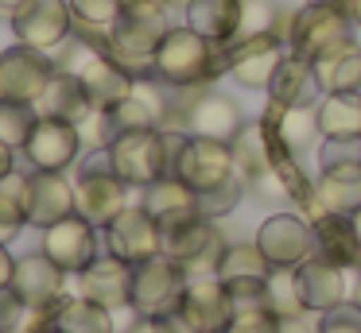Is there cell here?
Returning a JSON list of instances; mask_svg holds the SVG:
<instances>
[{
    "mask_svg": "<svg viewBox=\"0 0 361 333\" xmlns=\"http://www.w3.org/2000/svg\"><path fill=\"white\" fill-rule=\"evenodd\" d=\"M218 70H226V43H214L183 23V27L164 31L152 77L159 85H171V89H195V85L210 82Z\"/></svg>",
    "mask_w": 361,
    "mask_h": 333,
    "instance_id": "1",
    "label": "cell"
},
{
    "mask_svg": "<svg viewBox=\"0 0 361 333\" xmlns=\"http://www.w3.org/2000/svg\"><path fill=\"white\" fill-rule=\"evenodd\" d=\"M353 20L342 4H303L288 23V54L307 62L334 58L338 51L353 46Z\"/></svg>",
    "mask_w": 361,
    "mask_h": 333,
    "instance_id": "2",
    "label": "cell"
},
{
    "mask_svg": "<svg viewBox=\"0 0 361 333\" xmlns=\"http://www.w3.org/2000/svg\"><path fill=\"white\" fill-rule=\"evenodd\" d=\"M109 167L128 186H152L156 178L171 175V144L164 128H128L109 139Z\"/></svg>",
    "mask_w": 361,
    "mask_h": 333,
    "instance_id": "3",
    "label": "cell"
},
{
    "mask_svg": "<svg viewBox=\"0 0 361 333\" xmlns=\"http://www.w3.org/2000/svg\"><path fill=\"white\" fill-rule=\"evenodd\" d=\"M164 229V256H171L190 279L195 275H218L221 256H226V237L221 229L202 213L179 217L171 225H159Z\"/></svg>",
    "mask_w": 361,
    "mask_h": 333,
    "instance_id": "4",
    "label": "cell"
},
{
    "mask_svg": "<svg viewBox=\"0 0 361 333\" xmlns=\"http://www.w3.org/2000/svg\"><path fill=\"white\" fill-rule=\"evenodd\" d=\"M190 275L171 260V256H152V260L136 263L133 268V310L144 322H164L175 318L183 306Z\"/></svg>",
    "mask_w": 361,
    "mask_h": 333,
    "instance_id": "5",
    "label": "cell"
},
{
    "mask_svg": "<svg viewBox=\"0 0 361 333\" xmlns=\"http://www.w3.org/2000/svg\"><path fill=\"white\" fill-rule=\"evenodd\" d=\"M55 66L71 70L74 77L82 82V89H86L90 105L102 108V113H109L117 101H125L128 93H133L136 77L128 74L125 66H121L117 58H109L105 51H97V46H90L86 39H82L78 46H74V54L66 62H55Z\"/></svg>",
    "mask_w": 361,
    "mask_h": 333,
    "instance_id": "6",
    "label": "cell"
},
{
    "mask_svg": "<svg viewBox=\"0 0 361 333\" xmlns=\"http://www.w3.org/2000/svg\"><path fill=\"white\" fill-rule=\"evenodd\" d=\"M74 201H78V213L90 225L105 229L121 209H128V182H121L109 167V147L94 155L90 167H82L78 182H74Z\"/></svg>",
    "mask_w": 361,
    "mask_h": 333,
    "instance_id": "7",
    "label": "cell"
},
{
    "mask_svg": "<svg viewBox=\"0 0 361 333\" xmlns=\"http://www.w3.org/2000/svg\"><path fill=\"white\" fill-rule=\"evenodd\" d=\"M288 58V39L276 31H260V35L233 39L226 46V70L233 74V82H241L245 89H264L272 85L280 62Z\"/></svg>",
    "mask_w": 361,
    "mask_h": 333,
    "instance_id": "8",
    "label": "cell"
},
{
    "mask_svg": "<svg viewBox=\"0 0 361 333\" xmlns=\"http://www.w3.org/2000/svg\"><path fill=\"white\" fill-rule=\"evenodd\" d=\"M164 31H167L164 15H133V12H125L109 27V58H117L133 77L152 74Z\"/></svg>",
    "mask_w": 361,
    "mask_h": 333,
    "instance_id": "9",
    "label": "cell"
},
{
    "mask_svg": "<svg viewBox=\"0 0 361 333\" xmlns=\"http://www.w3.org/2000/svg\"><path fill=\"white\" fill-rule=\"evenodd\" d=\"M171 175H179L195 194H210L214 186L229 182L237 175L233 170V151L221 139H206V136H187L171 163Z\"/></svg>",
    "mask_w": 361,
    "mask_h": 333,
    "instance_id": "10",
    "label": "cell"
},
{
    "mask_svg": "<svg viewBox=\"0 0 361 333\" xmlns=\"http://www.w3.org/2000/svg\"><path fill=\"white\" fill-rule=\"evenodd\" d=\"M105 248L125 263H144L164 252V229L144 206H128L105 225Z\"/></svg>",
    "mask_w": 361,
    "mask_h": 333,
    "instance_id": "11",
    "label": "cell"
},
{
    "mask_svg": "<svg viewBox=\"0 0 361 333\" xmlns=\"http://www.w3.org/2000/svg\"><path fill=\"white\" fill-rule=\"evenodd\" d=\"M12 31L24 46L51 51L74 35V8L71 0H24L12 12Z\"/></svg>",
    "mask_w": 361,
    "mask_h": 333,
    "instance_id": "12",
    "label": "cell"
},
{
    "mask_svg": "<svg viewBox=\"0 0 361 333\" xmlns=\"http://www.w3.org/2000/svg\"><path fill=\"white\" fill-rule=\"evenodd\" d=\"M268 275H272V263L260 252L257 240H249V244H229L226 256H221V268H218V279L233 294V306H264Z\"/></svg>",
    "mask_w": 361,
    "mask_h": 333,
    "instance_id": "13",
    "label": "cell"
},
{
    "mask_svg": "<svg viewBox=\"0 0 361 333\" xmlns=\"http://www.w3.org/2000/svg\"><path fill=\"white\" fill-rule=\"evenodd\" d=\"M55 70H59L55 62L35 46H24V43L8 46V51H0V97L35 105L43 97V89L51 85Z\"/></svg>",
    "mask_w": 361,
    "mask_h": 333,
    "instance_id": "14",
    "label": "cell"
},
{
    "mask_svg": "<svg viewBox=\"0 0 361 333\" xmlns=\"http://www.w3.org/2000/svg\"><path fill=\"white\" fill-rule=\"evenodd\" d=\"M233 294L226 291L218 275H195L183 294L179 322L190 333H226V325L233 322Z\"/></svg>",
    "mask_w": 361,
    "mask_h": 333,
    "instance_id": "15",
    "label": "cell"
},
{
    "mask_svg": "<svg viewBox=\"0 0 361 333\" xmlns=\"http://www.w3.org/2000/svg\"><path fill=\"white\" fill-rule=\"evenodd\" d=\"M63 283H66V271L39 248V252L16 260L8 291L24 310H55L63 302Z\"/></svg>",
    "mask_w": 361,
    "mask_h": 333,
    "instance_id": "16",
    "label": "cell"
},
{
    "mask_svg": "<svg viewBox=\"0 0 361 333\" xmlns=\"http://www.w3.org/2000/svg\"><path fill=\"white\" fill-rule=\"evenodd\" d=\"M257 244L272 268H299L314 252V225L299 213H272L257 229Z\"/></svg>",
    "mask_w": 361,
    "mask_h": 333,
    "instance_id": "17",
    "label": "cell"
},
{
    "mask_svg": "<svg viewBox=\"0 0 361 333\" xmlns=\"http://www.w3.org/2000/svg\"><path fill=\"white\" fill-rule=\"evenodd\" d=\"M43 252L66 271L78 275L97 260V225H90L82 213H71L63 221H55L51 229H43Z\"/></svg>",
    "mask_w": 361,
    "mask_h": 333,
    "instance_id": "18",
    "label": "cell"
},
{
    "mask_svg": "<svg viewBox=\"0 0 361 333\" xmlns=\"http://www.w3.org/2000/svg\"><path fill=\"white\" fill-rule=\"evenodd\" d=\"M82 151V132L78 124L59 120V116H39L24 155L35 170H66Z\"/></svg>",
    "mask_w": 361,
    "mask_h": 333,
    "instance_id": "19",
    "label": "cell"
},
{
    "mask_svg": "<svg viewBox=\"0 0 361 333\" xmlns=\"http://www.w3.org/2000/svg\"><path fill=\"white\" fill-rule=\"evenodd\" d=\"M24 206H27V225H35V229H51L55 221L78 213L74 186L66 182L63 170H35V175H27Z\"/></svg>",
    "mask_w": 361,
    "mask_h": 333,
    "instance_id": "20",
    "label": "cell"
},
{
    "mask_svg": "<svg viewBox=\"0 0 361 333\" xmlns=\"http://www.w3.org/2000/svg\"><path fill=\"white\" fill-rule=\"evenodd\" d=\"M78 294L105 310L133 306V263L117 256H97L86 271H78Z\"/></svg>",
    "mask_w": 361,
    "mask_h": 333,
    "instance_id": "21",
    "label": "cell"
},
{
    "mask_svg": "<svg viewBox=\"0 0 361 333\" xmlns=\"http://www.w3.org/2000/svg\"><path fill=\"white\" fill-rule=\"evenodd\" d=\"M183 124H187V136H206V139H221V144H229V139L241 132L245 116H241V105H237L233 97L206 89L183 108Z\"/></svg>",
    "mask_w": 361,
    "mask_h": 333,
    "instance_id": "22",
    "label": "cell"
},
{
    "mask_svg": "<svg viewBox=\"0 0 361 333\" xmlns=\"http://www.w3.org/2000/svg\"><path fill=\"white\" fill-rule=\"evenodd\" d=\"M295 279H299L303 306L311 310V314H326V310H334L345 302V271H342V263L326 260V256L311 252L295 268Z\"/></svg>",
    "mask_w": 361,
    "mask_h": 333,
    "instance_id": "23",
    "label": "cell"
},
{
    "mask_svg": "<svg viewBox=\"0 0 361 333\" xmlns=\"http://www.w3.org/2000/svg\"><path fill=\"white\" fill-rule=\"evenodd\" d=\"M233 151V170L245 186H257L268 170L276 167V144H272V128L268 120H245L241 132L229 139Z\"/></svg>",
    "mask_w": 361,
    "mask_h": 333,
    "instance_id": "24",
    "label": "cell"
},
{
    "mask_svg": "<svg viewBox=\"0 0 361 333\" xmlns=\"http://www.w3.org/2000/svg\"><path fill=\"white\" fill-rule=\"evenodd\" d=\"M311 201L319 213H338V217H353L361 209V163L350 167H326L314 178Z\"/></svg>",
    "mask_w": 361,
    "mask_h": 333,
    "instance_id": "25",
    "label": "cell"
},
{
    "mask_svg": "<svg viewBox=\"0 0 361 333\" xmlns=\"http://www.w3.org/2000/svg\"><path fill=\"white\" fill-rule=\"evenodd\" d=\"M268 128H272V144L280 147L288 159H303L314 144H319V116H314V105H295V108H280L272 105V116H268Z\"/></svg>",
    "mask_w": 361,
    "mask_h": 333,
    "instance_id": "26",
    "label": "cell"
},
{
    "mask_svg": "<svg viewBox=\"0 0 361 333\" xmlns=\"http://www.w3.org/2000/svg\"><path fill=\"white\" fill-rule=\"evenodd\" d=\"M319 93H322V82H319V74H314V62L295 58V54H288V58L280 62L272 85H268V101L280 105V108L319 105Z\"/></svg>",
    "mask_w": 361,
    "mask_h": 333,
    "instance_id": "27",
    "label": "cell"
},
{
    "mask_svg": "<svg viewBox=\"0 0 361 333\" xmlns=\"http://www.w3.org/2000/svg\"><path fill=\"white\" fill-rule=\"evenodd\" d=\"M35 108H39V116H59V120H71V124H86L90 116L97 113V108L90 105L86 89H82V82L63 66L55 70V77H51V85L43 89V97L35 101Z\"/></svg>",
    "mask_w": 361,
    "mask_h": 333,
    "instance_id": "28",
    "label": "cell"
},
{
    "mask_svg": "<svg viewBox=\"0 0 361 333\" xmlns=\"http://www.w3.org/2000/svg\"><path fill=\"white\" fill-rule=\"evenodd\" d=\"M140 206L148 209L159 225H171V221H179V217L202 213V209H198V194L190 190L179 175H164V178H156L152 186H144Z\"/></svg>",
    "mask_w": 361,
    "mask_h": 333,
    "instance_id": "29",
    "label": "cell"
},
{
    "mask_svg": "<svg viewBox=\"0 0 361 333\" xmlns=\"http://www.w3.org/2000/svg\"><path fill=\"white\" fill-rule=\"evenodd\" d=\"M183 12H187V27L214 43L229 46L241 31V0H190Z\"/></svg>",
    "mask_w": 361,
    "mask_h": 333,
    "instance_id": "30",
    "label": "cell"
},
{
    "mask_svg": "<svg viewBox=\"0 0 361 333\" xmlns=\"http://www.w3.org/2000/svg\"><path fill=\"white\" fill-rule=\"evenodd\" d=\"M105 116H109V124H113V136H117V132H128V128H159V120H164V97H159L156 85L136 77L133 93H128L125 101H117Z\"/></svg>",
    "mask_w": 361,
    "mask_h": 333,
    "instance_id": "31",
    "label": "cell"
},
{
    "mask_svg": "<svg viewBox=\"0 0 361 333\" xmlns=\"http://www.w3.org/2000/svg\"><path fill=\"white\" fill-rule=\"evenodd\" d=\"M314 252L326 256V260L350 263L361 260V244H357V232H353L350 217H338V213H319V225H314Z\"/></svg>",
    "mask_w": 361,
    "mask_h": 333,
    "instance_id": "32",
    "label": "cell"
},
{
    "mask_svg": "<svg viewBox=\"0 0 361 333\" xmlns=\"http://www.w3.org/2000/svg\"><path fill=\"white\" fill-rule=\"evenodd\" d=\"M319 132L326 136H361V93H322L319 105Z\"/></svg>",
    "mask_w": 361,
    "mask_h": 333,
    "instance_id": "33",
    "label": "cell"
},
{
    "mask_svg": "<svg viewBox=\"0 0 361 333\" xmlns=\"http://www.w3.org/2000/svg\"><path fill=\"white\" fill-rule=\"evenodd\" d=\"M51 325L63 333H113V310L97 306L90 299H63L51 314Z\"/></svg>",
    "mask_w": 361,
    "mask_h": 333,
    "instance_id": "34",
    "label": "cell"
},
{
    "mask_svg": "<svg viewBox=\"0 0 361 333\" xmlns=\"http://www.w3.org/2000/svg\"><path fill=\"white\" fill-rule=\"evenodd\" d=\"M314 74L322 82V93H361V46H345L334 58L314 62Z\"/></svg>",
    "mask_w": 361,
    "mask_h": 333,
    "instance_id": "35",
    "label": "cell"
},
{
    "mask_svg": "<svg viewBox=\"0 0 361 333\" xmlns=\"http://www.w3.org/2000/svg\"><path fill=\"white\" fill-rule=\"evenodd\" d=\"M24 194H27V178L24 175L12 170L8 178H0V244H8V240L27 225Z\"/></svg>",
    "mask_w": 361,
    "mask_h": 333,
    "instance_id": "36",
    "label": "cell"
},
{
    "mask_svg": "<svg viewBox=\"0 0 361 333\" xmlns=\"http://www.w3.org/2000/svg\"><path fill=\"white\" fill-rule=\"evenodd\" d=\"M35 124H39V108L35 105L0 97V139H4L12 151H24L32 132H35Z\"/></svg>",
    "mask_w": 361,
    "mask_h": 333,
    "instance_id": "37",
    "label": "cell"
},
{
    "mask_svg": "<svg viewBox=\"0 0 361 333\" xmlns=\"http://www.w3.org/2000/svg\"><path fill=\"white\" fill-rule=\"evenodd\" d=\"M264 306L272 310L276 318H288V314H303V294H299V279L295 268H272L268 275V291H264Z\"/></svg>",
    "mask_w": 361,
    "mask_h": 333,
    "instance_id": "38",
    "label": "cell"
},
{
    "mask_svg": "<svg viewBox=\"0 0 361 333\" xmlns=\"http://www.w3.org/2000/svg\"><path fill=\"white\" fill-rule=\"evenodd\" d=\"M71 8H74V23L97 31H109L125 15V0H71Z\"/></svg>",
    "mask_w": 361,
    "mask_h": 333,
    "instance_id": "39",
    "label": "cell"
},
{
    "mask_svg": "<svg viewBox=\"0 0 361 333\" xmlns=\"http://www.w3.org/2000/svg\"><path fill=\"white\" fill-rule=\"evenodd\" d=\"M241 194H245V182L233 175L229 182L214 186L210 194H198V209H202V217H210V221H218V217L233 213V209H237V201H241Z\"/></svg>",
    "mask_w": 361,
    "mask_h": 333,
    "instance_id": "40",
    "label": "cell"
},
{
    "mask_svg": "<svg viewBox=\"0 0 361 333\" xmlns=\"http://www.w3.org/2000/svg\"><path fill=\"white\" fill-rule=\"evenodd\" d=\"M361 163V136H326L319 144V170Z\"/></svg>",
    "mask_w": 361,
    "mask_h": 333,
    "instance_id": "41",
    "label": "cell"
},
{
    "mask_svg": "<svg viewBox=\"0 0 361 333\" xmlns=\"http://www.w3.org/2000/svg\"><path fill=\"white\" fill-rule=\"evenodd\" d=\"M276 325H280V318L268 306H237L226 333H276Z\"/></svg>",
    "mask_w": 361,
    "mask_h": 333,
    "instance_id": "42",
    "label": "cell"
},
{
    "mask_svg": "<svg viewBox=\"0 0 361 333\" xmlns=\"http://www.w3.org/2000/svg\"><path fill=\"white\" fill-rule=\"evenodd\" d=\"M260 31H276L272 0H241V31H237V39L260 35Z\"/></svg>",
    "mask_w": 361,
    "mask_h": 333,
    "instance_id": "43",
    "label": "cell"
},
{
    "mask_svg": "<svg viewBox=\"0 0 361 333\" xmlns=\"http://www.w3.org/2000/svg\"><path fill=\"white\" fill-rule=\"evenodd\" d=\"M319 333H361V306L357 302H342V306L326 310L319 322Z\"/></svg>",
    "mask_w": 361,
    "mask_h": 333,
    "instance_id": "44",
    "label": "cell"
},
{
    "mask_svg": "<svg viewBox=\"0 0 361 333\" xmlns=\"http://www.w3.org/2000/svg\"><path fill=\"white\" fill-rule=\"evenodd\" d=\"M276 333H319V325L311 322V310H303V314H288V318H280Z\"/></svg>",
    "mask_w": 361,
    "mask_h": 333,
    "instance_id": "45",
    "label": "cell"
},
{
    "mask_svg": "<svg viewBox=\"0 0 361 333\" xmlns=\"http://www.w3.org/2000/svg\"><path fill=\"white\" fill-rule=\"evenodd\" d=\"M125 12H133V15H164L167 0H125Z\"/></svg>",
    "mask_w": 361,
    "mask_h": 333,
    "instance_id": "46",
    "label": "cell"
},
{
    "mask_svg": "<svg viewBox=\"0 0 361 333\" xmlns=\"http://www.w3.org/2000/svg\"><path fill=\"white\" fill-rule=\"evenodd\" d=\"M12 271H16V260H12L8 244H0V294L12 287Z\"/></svg>",
    "mask_w": 361,
    "mask_h": 333,
    "instance_id": "47",
    "label": "cell"
},
{
    "mask_svg": "<svg viewBox=\"0 0 361 333\" xmlns=\"http://www.w3.org/2000/svg\"><path fill=\"white\" fill-rule=\"evenodd\" d=\"M12 175V147L0 139V178H8Z\"/></svg>",
    "mask_w": 361,
    "mask_h": 333,
    "instance_id": "48",
    "label": "cell"
},
{
    "mask_svg": "<svg viewBox=\"0 0 361 333\" xmlns=\"http://www.w3.org/2000/svg\"><path fill=\"white\" fill-rule=\"evenodd\" d=\"M342 8L350 12V20H353V27L361 31V0H342Z\"/></svg>",
    "mask_w": 361,
    "mask_h": 333,
    "instance_id": "49",
    "label": "cell"
},
{
    "mask_svg": "<svg viewBox=\"0 0 361 333\" xmlns=\"http://www.w3.org/2000/svg\"><path fill=\"white\" fill-rule=\"evenodd\" d=\"M20 4H24V0H0V12H8V15H12Z\"/></svg>",
    "mask_w": 361,
    "mask_h": 333,
    "instance_id": "50",
    "label": "cell"
},
{
    "mask_svg": "<svg viewBox=\"0 0 361 333\" xmlns=\"http://www.w3.org/2000/svg\"><path fill=\"white\" fill-rule=\"evenodd\" d=\"M350 225H353V232H357V244H361V209L350 217Z\"/></svg>",
    "mask_w": 361,
    "mask_h": 333,
    "instance_id": "51",
    "label": "cell"
},
{
    "mask_svg": "<svg viewBox=\"0 0 361 333\" xmlns=\"http://www.w3.org/2000/svg\"><path fill=\"white\" fill-rule=\"evenodd\" d=\"M144 333H164V325H159V322H144Z\"/></svg>",
    "mask_w": 361,
    "mask_h": 333,
    "instance_id": "52",
    "label": "cell"
},
{
    "mask_svg": "<svg viewBox=\"0 0 361 333\" xmlns=\"http://www.w3.org/2000/svg\"><path fill=\"white\" fill-rule=\"evenodd\" d=\"M353 302L361 306V275H357V283H353Z\"/></svg>",
    "mask_w": 361,
    "mask_h": 333,
    "instance_id": "53",
    "label": "cell"
},
{
    "mask_svg": "<svg viewBox=\"0 0 361 333\" xmlns=\"http://www.w3.org/2000/svg\"><path fill=\"white\" fill-rule=\"evenodd\" d=\"M303 4H342V0H303Z\"/></svg>",
    "mask_w": 361,
    "mask_h": 333,
    "instance_id": "54",
    "label": "cell"
},
{
    "mask_svg": "<svg viewBox=\"0 0 361 333\" xmlns=\"http://www.w3.org/2000/svg\"><path fill=\"white\" fill-rule=\"evenodd\" d=\"M32 333H63V329H55V325H43V329H32Z\"/></svg>",
    "mask_w": 361,
    "mask_h": 333,
    "instance_id": "55",
    "label": "cell"
},
{
    "mask_svg": "<svg viewBox=\"0 0 361 333\" xmlns=\"http://www.w3.org/2000/svg\"><path fill=\"white\" fill-rule=\"evenodd\" d=\"M167 4H175V8H187V4H190V0H167Z\"/></svg>",
    "mask_w": 361,
    "mask_h": 333,
    "instance_id": "56",
    "label": "cell"
}]
</instances>
